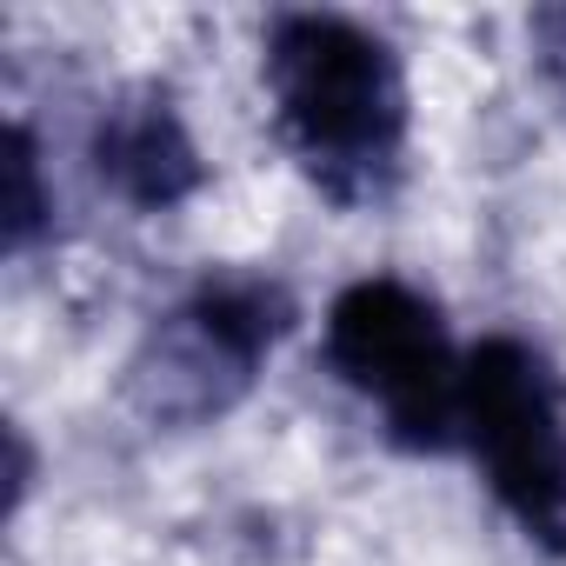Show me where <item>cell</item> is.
I'll return each instance as SVG.
<instances>
[{"instance_id": "7", "label": "cell", "mask_w": 566, "mask_h": 566, "mask_svg": "<svg viewBox=\"0 0 566 566\" xmlns=\"http://www.w3.org/2000/svg\"><path fill=\"white\" fill-rule=\"evenodd\" d=\"M526 48H533V74L566 107V0H559V8H533L526 14Z\"/></svg>"}, {"instance_id": "4", "label": "cell", "mask_w": 566, "mask_h": 566, "mask_svg": "<svg viewBox=\"0 0 566 566\" xmlns=\"http://www.w3.org/2000/svg\"><path fill=\"white\" fill-rule=\"evenodd\" d=\"M460 453L493 506L566 559V380L520 334H480L460 374Z\"/></svg>"}, {"instance_id": "1", "label": "cell", "mask_w": 566, "mask_h": 566, "mask_svg": "<svg viewBox=\"0 0 566 566\" xmlns=\"http://www.w3.org/2000/svg\"><path fill=\"white\" fill-rule=\"evenodd\" d=\"M260 87L280 147L334 207H380L407 174L413 94L387 34L354 14L294 8L260 34Z\"/></svg>"}, {"instance_id": "2", "label": "cell", "mask_w": 566, "mask_h": 566, "mask_svg": "<svg viewBox=\"0 0 566 566\" xmlns=\"http://www.w3.org/2000/svg\"><path fill=\"white\" fill-rule=\"evenodd\" d=\"M294 321H301V301L287 280H273L260 266L200 273L174 307H160L140 327L120 367V400L154 433L220 427L260 387L266 360L294 334Z\"/></svg>"}, {"instance_id": "5", "label": "cell", "mask_w": 566, "mask_h": 566, "mask_svg": "<svg viewBox=\"0 0 566 566\" xmlns=\"http://www.w3.org/2000/svg\"><path fill=\"white\" fill-rule=\"evenodd\" d=\"M87 167L134 213H174L207 187V160L193 147V127L160 81H134L94 114Z\"/></svg>"}, {"instance_id": "3", "label": "cell", "mask_w": 566, "mask_h": 566, "mask_svg": "<svg viewBox=\"0 0 566 566\" xmlns=\"http://www.w3.org/2000/svg\"><path fill=\"white\" fill-rule=\"evenodd\" d=\"M327 374L380 413V433L400 453H460V374L447 314L400 273H360L327 301L321 321Z\"/></svg>"}, {"instance_id": "6", "label": "cell", "mask_w": 566, "mask_h": 566, "mask_svg": "<svg viewBox=\"0 0 566 566\" xmlns=\"http://www.w3.org/2000/svg\"><path fill=\"white\" fill-rule=\"evenodd\" d=\"M48 213H54V193L41 187V140L28 120H14L8 134V253H28L41 233H48Z\"/></svg>"}]
</instances>
